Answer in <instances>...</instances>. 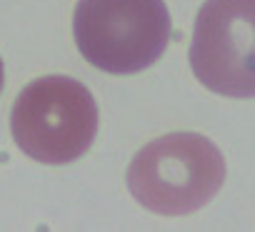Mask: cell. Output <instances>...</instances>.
Segmentation results:
<instances>
[{
	"mask_svg": "<svg viewBox=\"0 0 255 232\" xmlns=\"http://www.w3.org/2000/svg\"><path fill=\"white\" fill-rule=\"evenodd\" d=\"M128 190L150 212L183 217L208 205L225 182V157L198 133H170L148 143L128 167Z\"/></svg>",
	"mask_w": 255,
	"mask_h": 232,
	"instance_id": "1",
	"label": "cell"
},
{
	"mask_svg": "<svg viewBox=\"0 0 255 232\" xmlns=\"http://www.w3.org/2000/svg\"><path fill=\"white\" fill-rule=\"evenodd\" d=\"M73 33L93 68L135 75L163 58L173 23L163 0H78Z\"/></svg>",
	"mask_w": 255,
	"mask_h": 232,
	"instance_id": "2",
	"label": "cell"
},
{
	"mask_svg": "<svg viewBox=\"0 0 255 232\" xmlns=\"http://www.w3.org/2000/svg\"><path fill=\"white\" fill-rule=\"evenodd\" d=\"M10 130L28 157L45 165H68L83 157L98 135L95 97L73 77H38L18 95Z\"/></svg>",
	"mask_w": 255,
	"mask_h": 232,
	"instance_id": "3",
	"label": "cell"
},
{
	"mask_svg": "<svg viewBox=\"0 0 255 232\" xmlns=\"http://www.w3.org/2000/svg\"><path fill=\"white\" fill-rule=\"evenodd\" d=\"M190 68L200 85L223 97H255V0H205Z\"/></svg>",
	"mask_w": 255,
	"mask_h": 232,
	"instance_id": "4",
	"label": "cell"
},
{
	"mask_svg": "<svg viewBox=\"0 0 255 232\" xmlns=\"http://www.w3.org/2000/svg\"><path fill=\"white\" fill-rule=\"evenodd\" d=\"M3 82H5V70H3V58H0V92H3Z\"/></svg>",
	"mask_w": 255,
	"mask_h": 232,
	"instance_id": "5",
	"label": "cell"
}]
</instances>
